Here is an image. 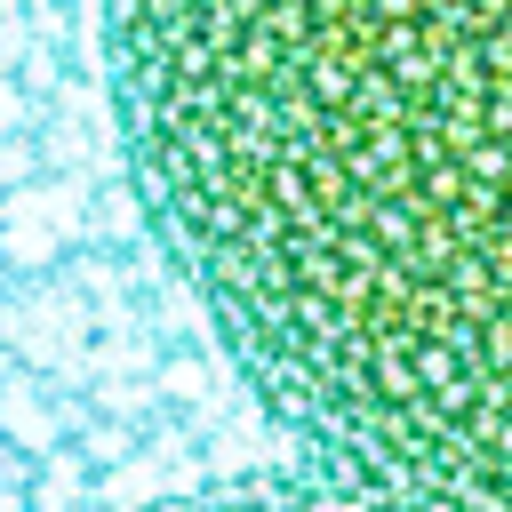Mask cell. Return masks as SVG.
Wrapping results in <instances>:
<instances>
[{
  "mask_svg": "<svg viewBox=\"0 0 512 512\" xmlns=\"http://www.w3.org/2000/svg\"><path fill=\"white\" fill-rule=\"evenodd\" d=\"M144 216L352 512H512V0H96Z\"/></svg>",
  "mask_w": 512,
  "mask_h": 512,
  "instance_id": "6da1fadb",
  "label": "cell"
},
{
  "mask_svg": "<svg viewBox=\"0 0 512 512\" xmlns=\"http://www.w3.org/2000/svg\"><path fill=\"white\" fill-rule=\"evenodd\" d=\"M160 512H352L328 488H232V496H192V504H160Z\"/></svg>",
  "mask_w": 512,
  "mask_h": 512,
  "instance_id": "7a4b0ae2",
  "label": "cell"
}]
</instances>
